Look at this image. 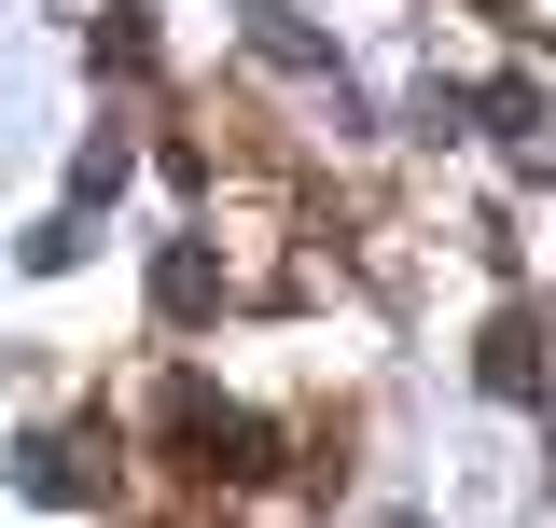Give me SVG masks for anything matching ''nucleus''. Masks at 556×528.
Here are the masks:
<instances>
[{"instance_id":"obj_7","label":"nucleus","mask_w":556,"mask_h":528,"mask_svg":"<svg viewBox=\"0 0 556 528\" xmlns=\"http://www.w3.org/2000/svg\"><path fill=\"white\" fill-rule=\"evenodd\" d=\"M84 251H98V223H70V209H42V223H28V264H42V278H70Z\"/></svg>"},{"instance_id":"obj_4","label":"nucleus","mask_w":556,"mask_h":528,"mask_svg":"<svg viewBox=\"0 0 556 528\" xmlns=\"http://www.w3.org/2000/svg\"><path fill=\"white\" fill-rule=\"evenodd\" d=\"M14 487H28V501H98V473L70 460L56 431H28V445H14Z\"/></svg>"},{"instance_id":"obj_10","label":"nucleus","mask_w":556,"mask_h":528,"mask_svg":"<svg viewBox=\"0 0 556 528\" xmlns=\"http://www.w3.org/2000/svg\"><path fill=\"white\" fill-rule=\"evenodd\" d=\"M390 528H417V515H390Z\"/></svg>"},{"instance_id":"obj_2","label":"nucleus","mask_w":556,"mask_h":528,"mask_svg":"<svg viewBox=\"0 0 556 528\" xmlns=\"http://www.w3.org/2000/svg\"><path fill=\"white\" fill-rule=\"evenodd\" d=\"M473 376H486L501 403H529V390H543V320H529V306H501L486 348H473Z\"/></svg>"},{"instance_id":"obj_8","label":"nucleus","mask_w":556,"mask_h":528,"mask_svg":"<svg viewBox=\"0 0 556 528\" xmlns=\"http://www.w3.org/2000/svg\"><path fill=\"white\" fill-rule=\"evenodd\" d=\"M473 112H486V126H515V139H529V126H543V70H501V84H486Z\"/></svg>"},{"instance_id":"obj_3","label":"nucleus","mask_w":556,"mask_h":528,"mask_svg":"<svg viewBox=\"0 0 556 528\" xmlns=\"http://www.w3.org/2000/svg\"><path fill=\"white\" fill-rule=\"evenodd\" d=\"M223 306V264H208V237H167L153 251V320H208Z\"/></svg>"},{"instance_id":"obj_6","label":"nucleus","mask_w":556,"mask_h":528,"mask_svg":"<svg viewBox=\"0 0 556 528\" xmlns=\"http://www.w3.org/2000/svg\"><path fill=\"white\" fill-rule=\"evenodd\" d=\"M112 196H126V139H84L70 153V223H98Z\"/></svg>"},{"instance_id":"obj_1","label":"nucleus","mask_w":556,"mask_h":528,"mask_svg":"<svg viewBox=\"0 0 556 528\" xmlns=\"http://www.w3.org/2000/svg\"><path fill=\"white\" fill-rule=\"evenodd\" d=\"M167 431H181L208 473H237V487H251V473H278V431H265V417H237V403H208L195 376L167 390Z\"/></svg>"},{"instance_id":"obj_9","label":"nucleus","mask_w":556,"mask_h":528,"mask_svg":"<svg viewBox=\"0 0 556 528\" xmlns=\"http://www.w3.org/2000/svg\"><path fill=\"white\" fill-rule=\"evenodd\" d=\"M84 56H98V70H153V28H139V14H98Z\"/></svg>"},{"instance_id":"obj_5","label":"nucleus","mask_w":556,"mask_h":528,"mask_svg":"<svg viewBox=\"0 0 556 528\" xmlns=\"http://www.w3.org/2000/svg\"><path fill=\"white\" fill-rule=\"evenodd\" d=\"M251 42H265L278 70H320V84H334V42H320L306 14H278V0H251Z\"/></svg>"}]
</instances>
